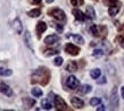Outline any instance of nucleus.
Masks as SVG:
<instances>
[{"instance_id": "ddd939ff", "label": "nucleus", "mask_w": 124, "mask_h": 111, "mask_svg": "<svg viewBox=\"0 0 124 111\" xmlns=\"http://www.w3.org/2000/svg\"><path fill=\"white\" fill-rule=\"evenodd\" d=\"M66 71H70V73H75L78 71L79 69V66H78V62L74 61V60H71V61H68V63L66 65Z\"/></svg>"}, {"instance_id": "7ed1b4c3", "label": "nucleus", "mask_w": 124, "mask_h": 111, "mask_svg": "<svg viewBox=\"0 0 124 111\" xmlns=\"http://www.w3.org/2000/svg\"><path fill=\"white\" fill-rule=\"evenodd\" d=\"M54 103H55V108H56L58 111L67 110V104H66L65 100L60 95L54 96Z\"/></svg>"}, {"instance_id": "9d476101", "label": "nucleus", "mask_w": 124, "mask_h": 111, "mask_svg": "<svg viewBox=\"0 0 124 111\" xmlns=\"http://www.w3.org/2000/svg\"><path fill=\"white\" fill-rule=\"evenodd\" d=\"M59 41V36L57 34H50L45 39V43L47 45H51V44H55Z\"/></svg>"}, {"instance_id": "f3484780", "label": "nucleus", "mask_w": 124, "mask_h": 111, "mask_svg": "<svg viewBox=\"0 0 124 111\" xmlns=\"http://www.w3.org/2000/svg\"><path fill=\"white\" fill-rule=\"evenodd\" d=\"M120 5H121V4H120ZM120 5L110 6V7L108 8V14H109V16L114 17V16H116L117 14H118V11H120Z\"/></svg>"}, {"instance_id": "2eb2a0df", "label": "nucleus", "mask_w": 124, "mask_h": 111, "mask_svg": "<svg viewBox=\"0 0 124 111\" xmlns=\"http://www.w3.org/2000/svg\"><path fill=\"white\" fill-rule=\"evenodd\" d=\"M85 17L88 19H94L96 18V10L92 6H86L85 9Z\"/></svg>"}, {"instance_id": "6ab92c4d", "label": "nucleus", "mask_w": 124, "mask_h": 111, "mask_svg": "<svg viewBox=\"0 0 124 111\" xmlns=\"http://www.w3.org/2000/svg\"><path fill=\"white\" fill-rule=\"evenodd\" d=\"M40 15H41V9H40V8H35V9H32V10L27 11V16H30L32 18L39 17Z\"/></svg>"}, {"instance_id": "2f4dec72", "label": "nucleus", "mask_w": 124, "mask_h": 111, "mask_svg": "<svg viewBox=\"0 0 124 111\" xmlns=\"http://www.w3.org/2000/svg\"><path fill=\"white\" fill-rule=\"evenodd\" d=\"M71 4L73 5L74 7H79V6L84 5V0H71Z\"/></svg>"}, {"instance_id": "5701e85b", "label": "nucleus", "mask_w": 124, "mask_h": 111, "mask_svg": "<svg viewBox=\"0 0 124 111\" xmlns=\"http://www.w3.org/2000/svg\"><path fill=\"white\" fill-rule=\"evenodd\" d=\"M31 93H32V95H33L34 97H40V96L43 95L42 90L39 89V87H33V89L31 90Z\"/></svg>"}, {"instance_id": "20e7f679", "label": "nucleus", "mask_w": 124, "mask_h": 111, "mask_svg": "<svg viewBox=\"0 0 124 111\" xmlns=\"http://www.w3.org/2000/svg\"><path fill=\"white\" fill-rule=\"evenodd\" d=\"M65 52L70 56H73V57H76V56H79L80 51H81V49L78 47V45H74L73 43H67V44L65 45Z\"/></svg>"}, {"instance_id": "4be33fe9", "label": "nucleus", "mask_w": 124, "mask_h": 111, "mask_svg": "<svg viewBox=\"0 0 124 111\" xmlns=\"http://www.w3.org/2000/svg\"><path fill=\"white\" fill-rule=\"evenodd\" d=\"M70 35H71V37H73L74 42H76V43H79V44H83V43H84V39H83L80 34H72V33H70Z\"/></svg>"}, {"instance_id": "9b49d317", "label": "nucleus", "mask_w": 124, "mask_h": 111, "mask_svg": "<svg viewBox=\"0 0 124 111\" xmlns=\"http://www.w3.org/2000/svg\"><path fill=\"white\" fill-rule=\"evenodd\" d=\"M72 14L74 15V17H75V19L76 21H79V22H84L86 19V17H85V14L84 13H82V11L80 10V9H73L72 10Z\"/></svg>"}, {"instance_id": "f704fd0d", "label": "nucleus", "mask_w": 124, "mask_h": 111, "mask_svg": "<svg viewBox=\"0 0 124 111\" xmlns=\"http://www.w3.org/2000/svg\"><path fill=\"white\" fill-rule=\"evenodd\" d=\"M42 0H30V2L32 5H40Z\"/></svg>"}, {"instance_id": "4468645a", "label": "nucleus", "mask_w": 124, "mask_h": 111, "mask_svg": "<svg viewBox=\"0 0 124 111\" xmlns=\"http://www.w3.org/2000/svg\"><path fill=\"white\" fill-rule=\"evenodd\" d=\"M91 91H92V86L89 85V84H84V85H79V87H78V92L80 93V94H82V95H85V94H88V93H90Z\"/></svg>"}, {"instance_id": "7c9ffc66", "label": "nucleus", "mask_w": 124, "mask_h": 111, "mask_svg": "<svg viewBox=\"0 0 124 111\" xmlns=\"http://www.w3.org/2000/svg\"><path fill=\"white\" fill-rule=\"evenodd\" d=\"M92 56L96 57V58H99V57L104 56V51H102L101 49H96V50H93V52H92Z\"/></svg>"}, {"instance_id": "dca6fc26", "label": "nucleus", "mask_w": 124, "mask_h": 111, "mask_svg": "<svg viewBox=\"0 0 124 111\" xmlns=\"http://www.w3.org/2000/svg\"><path fill=\"white\" fill-rule=\"evenodd\" d=\"M24 41H25V44H26V47L30 50H32V52H33V45H32V39H31V34L29 31H26L25 32V34H24Z\"/></svg>"}, {"instance_id": "393cba45", "label": "nucleus", "mask_w": 124, "mask_h": 111, "mask_svg": "<svg viewBox=\"0 0 124 111\" xmlns=\"http://www.w3.org/2000/svg\"><path fill=\"white\" fill-rule=\"evenodd\" d=\"M89 31H90V33H91V35H92V36L99 37V32H98V25H96V24H92V25L90 26Z\"/></svg>"}, {"instance_id": "cd10ccee", "label": "nucleus", "mask_w": 124, "mask_h": 111, "mask_svg": "<svg viewBox=\"0 0 124 111\" xmlns=\"http://www.w3.org/2000/svg\"><path fill=\"white\" fill-rule=\"evenodd\" d=\"M102 2H104V5L108 6V7L115 6V5H120V1H118V0H102Z\"/></svg>"}, {"instance_id": "aec40b11", "label": "nucleus", "mask_w": 124, "mask_h": 111, "mask_svg": "<svg viewBox=\"0 0 124 111\" xmlns=\"http://www.w3.org/2000/svg\"><path fill=\"white\" fill-rule=\"evenodd\" d=\"M23 103H24V107L25 108H32L35 104V100L29 99V97H24L23 99Z\"/></svg>"}, {"instance_id": "a878e982", "label": "nucleus", "mask_w": 124, "mask_h": 111, "mask_svg": "<svg viewBox=\"0 0 124 111\" xmlns=\"http://www.w3.org/2000/svg\"><path fill=\"white\" fill-rule=\"evenodd\" d=\"M100 75H101V70H100L99 68H94V69H92V70L90 71V76H91V78H93V79H97Z\"/></svg>"}, {"instance_id": "412c9836", "label": "nucleus", "mask_w": 124, "mask_h": 111, "mask_svg": "<svg viewBox=\"0 0 124 111\" xmlns=\"http://www.w3.org/2000/svg\"><path fill=\"white\" fill-rule=\"evenodd\" d=\"M58 52H59L58 49H46L45 52H43V55H45L46 57H51V56L58 55Z\"/></svg>"}, {"instance_id": "f03ea898", "label": "nucleus", "mask_w": 124, "mask_h": 111, "mask_svg": "<svg viewBox=\"0 0 124 111\" xmlns=\"http://www.w3.org/2000/svg\"><path fill=\"white\" fill-rule=\"evenodd\" d=\"M48 15L51 16L53 18H55L56 21L58 22H62L64 23L66 22V14H65V11L63 9H60V8H53V9H50L48 11Z\"/></svg>"}, {"instance_id": "58836bf2", "label": "nucleus", "mask_w": 124, "mask_h": 111, "mask_svg": "<svg viewBox=\"0 0 124 111\" xmlns=\"http://www.w3.org/2000/svg\"><path fill=\"white\" fill-rule=\"evenodd\" d=\"M54 1H55V0H46V2H47V4H53Z\"/></svg>"}, {"instance_id": "0eeeda50", "label": "nucleus", "mask_w": 124, "mask_h": 111, "mask_svg": "<svg viewBox=\"0 0 124 111\" xmlns=\"http://www.w3.org/2000/svg\"><path fill=\"white\" fill-rule=\"evenodd\" d=\"M47 28H48V25H47L45 22H42V21L38 22L37 27H35V31H37V36H38V39H41V35L45 33L46 31H47Z\"/></svg>"}, {"instance_id": "f8f14e48", "label": "nucleus", "mask_w": 124, "mask_h": 111, "mask_svg": "<svg viewBox=\"0 0 124 111\" xmlns=\"http://www.w3.org/2000/svg\"><path fill=\"white\" fill-rule=\"evenodd\" d=\"M13 28L17 34H22L23 32V25H22V22L19 18H15L14 22H13Z\"/></svg>"}, {"instance_id": "1a4fd4ad", "label": "nucleus", "mask_w": 124, "mask_h": 111, "mask_svg": "<svg viewBox=\"0 0 124 111\" xmlns=\"http://www.w3.org/2000/svg\"><path fill=\"white\" fill-rule=\"evenodd\" d=\"M71 104L74 109H82V108L84 107V102H83L80 97H78V96H72Z\"/></svg>"}, {"instance_id": "c756f323", "label": "nucleus", "mask_w": 124, "mask_h": 111, "mask_svg": "<svg viewBox=\"0 0 124 111\" xmlns=\"http://www.w3.org/2000/svg\"><path fill=\"white\" fill-rule=\"evenodd\" d=\"M106 82H107V79H106V76L104 75V76H99V77L97 78V84L98 85H104V84H106Z\"/></svg>"}, {"instance_id": "a211bd4d", "label": "nucleus", "mask_w": 124, "mask_h": 111, "mask_svg": "<svg viewBox=\"0 0 124 111\" xmlns=\"http://www.w3.org/2000/svg\"><path fill=\"white\" fill-rule=\"evenodd\" d=\"M13 74V70L9 68H6L2 65H0V76H4V77H8Z\"/></svg>"}, {"instance_id": "f257e3e1", "label": "nucleus", "mask_w": 124, "mask_h": 111, "mask_svg": "<svg viewBox=\"0 0 124 111\" xmlns=\"http://www.w3.org/2000/svg\"><path fill=\"white\" fill-rule=\"evenodd\" d=\"M51 78L50 69L45 66H41L37 68L31 75V83L32 84H40L42 86H46L49 84Z\"/></svg>"}, {"instance_id": "c85d7f7f", "label": "nucleus", "mask_w": 124, "mask_h": 111, "mask_svg": "<svg viewBox=\"0 0 124 111\" xmlns=\"http://www.w3.org/2000/svg\"><path fill=\"white\" fill-rule=\"evenodd\" d=\"M63 62H64V59L62 58V57H56L55 58V60H54V65L56 67H59L63 65Z\"/></svg>"}, {"instance_id": "bb28decb", "label": "nucleus", "mask_w": 124, "mask_h": 111, "mask_svg": "<svg viewBox=\"0 0 124 111\" xmlns=\"http://www.w3.org/2000/svg\"><path fill=\"white\" fill-rule=\"evenodd\" d=\"M100 103H101V99H100V97H92L90 100L91 107H98Z\"/></svg>"}, {"instance_id": "e433bc0d", "label": "nucleus", "mask_w": 124, "mask_h": 111, "mask_svg": "<svg viewBox=\"0 0 124 111\" xmlns=\"http://www.w3.org/2000/svg\"><path fill=\"white\" fill-rule=\"evenodd\" d=\"M121 96L123 97V100H124V86L121 87Z\"/></svg>"}, {"instance_id": "423d86ee", "label": "nucleus", "mask_w": 124, "mask_h": 111, "mask_svg": "<svg viewBox=\"0 0 124 111\" xmlns=\"http://www.w3.org/2000/svg\"><path fill=\"white\" fill-rule=\"evenodd\" d=\"M110 105L113 108H117L118 107V94H117V87L114 86L113 90H112V93H110Z\"/></svg>"}, {"instance_id": "4c0bfd02", "label": "nucleus", "mask_w": 124, "mask_h": 111, "mask_svg": "<svg viewBox=\"0 0 124 111\" xmlns=\"http://www.w3.org/2000/svg\"><path fill=\"white\" fill-rule=\"evenodd\" d=\"M118 31H120L121 33H123V36H124V24H123V26L118 27Z\"/></svg>"}, {"instance_id": "b1692460", "label": "nucleus", "mask_w": 124, "mask_h": 111, "mask_svg": "<svg viewBox=\"0 0 124 111\" xmlns=\"http://www.w3.org/2000/svg\"><path fill=\"white\" fill-rule=\"evenodd\" d=\"M41 107L45 109V110H50L51 108H53V104H51V102H50V100H47V99H45V100L41 101Z\"/></svg>"}, {"instance_id": "39448f33", "label": "nucleus", "mask_w": 124, "mask_h": 111, "mask_svg": "<svg viewBox=\"0 0 124 111\" xmlns=\"http://www.w3.org/2000/svg\"><path fill=\"white\" fill-rule=\"evenodd\" d=\"M79 85H80V81L75 77V76H73V75L68 76V78L66 79V86H67L68 89L70 90H76L78 87H79Z\"/></svg>"}, {"instance_id": "6e6552de", "label": "nucleus", "mask_w": 124, "mask_h": 111, "mask_svg": "<svg viewBox=\"0 0 124 111\" xmlns=\"http://www.w3.org/2000/svg\"><path fill=\"white\" fill-rule=\"evenodd\" d=\"M0 92L2 93L4 95L6 96H13V94H14V92H13V90L10 89V86L7 85L6 83H0Z\"/></svg>"}, {"instance_id": "c9c22d12", "label": "nucleus", "mask_w": 124, "mask_h": 111, "mask_svg": "<svg viewBox=\"0 0 124 111\" xmlns=\"http://www.w3.org/2000/svg\"><path fill=\"white\" fill-rule=\"evenodd\" d=\"M97 110H98V111H102V110H106V107H105V105H104V104H101V103H100V104H99V107L97 108Z\"/></svg>"}, {"instance_id": "473e14b6", "label": "nucleus", "mask_w": 124, "mask_h": 111, "mask_svg": "<svg viewBox=\"0 0 124 111\" xmlns=\"http://www.w3.org/2000/svg\"><path fill=\"white\" fill-rule=\"evenodd\" d=\"M54 27L56 28L57 32H59V33H62L63 32V30H64V27H63V25H60V24H53Z\"/></svg>"}, {"instance_id": "72a5a7b5", "label": "nucleus", "mask_w": 124, "mask_h": 111, "mask_svg": "<svg viewBox=\"0 0 124 111\" xmlns=\"http://www.w3.org/2000/svg\"><path fill=\"white\" fill-rule=\"evenodd\" d=\"M116 41H117V42H120V45L124 49V36H122V35L117 36L116 37Z\"/></svg>"}]
</instances>
